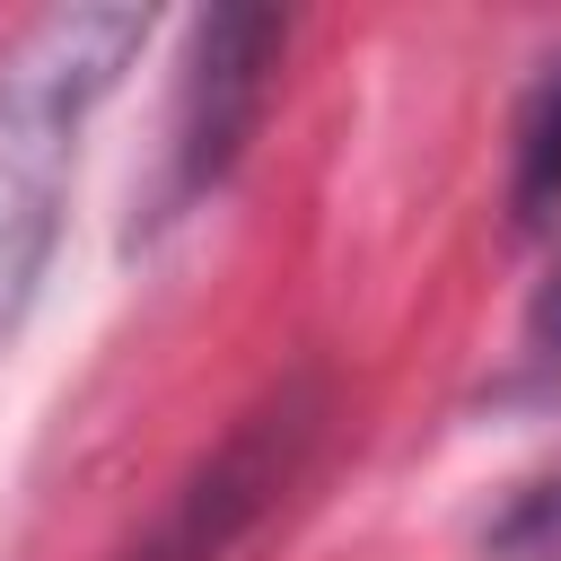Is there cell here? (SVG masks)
Segmentation results:
<instances>
[{
	"mask_svg": "<svg viewBox=\"0 0 561 561\" xmlns=\"http://www.w3.org/2000/svg\"><path fill=\"white\" fill-rule=\"evenodd\" d=\"M140 44H149V9H114V0L44 9L0 44V351L18 342L44 263L61 245L79 123L131 70Z\"/></svg>",
	"mask_w": 561,
	"mask_h": 561,
	"instance_id": "1",
	"label": "cell"
},
{
	"mask_svg": "<svg viewBox=\"0 0 561 561\" xmlns=\"http://www.w3.org/2000/svg\"><path fill=\"white\" fill-rule=\"evenodd\" d=\"M324 412H333L324 368L272 377V386L167 482V500L140 517V535H131L114 561H228V552L289 500V482L307 473V456H316V438H324Z\"/></svg>",
	"mask_w": 561,
	"mask_h": 561,
	"instance_id": "2",
	"label": "cell"
},
{
	"mask_svg": "<svg viewBox=\"0 0 561 561\" xmlns=\"http://www.w3.org/2000/svg\"><path fill=\"white\" fill-rule=\"evenodd\" d=\"M289 18L280 9H202L184 35V70H175V105H167V167H158V219H184L193 202H210L228 184V167L245 158L272 70H280Z\"/></svg>",
	"mask_w": 561,
	"mask_h": 561,
	"instance_id": "3",
	"label": "cell"
},
{
	"mask_svg": "<svg viewBox=\"0 0 561 561\" xmlns=\"http://www.w3.org/2000/svg\"><path fill=\"white\" fill-rule=\"evenodd\" d=\"M552 202H561V61L526 88L517 140H508V210L535 228V219H552Z\"/></svg>",
	"mask_w": 561,
	"mask_h": 561,
	"instance_id": "4",
	"label": "cell"
},
{
	"mask_svg": "<svg viewBox=\"0 0 561 561\" xmlns=\"http://www.w3.org/2000/svg\"><path fill=\"white\" fill-rule=\"evenodd\" d=\"M517 535H543V543L561 552V491H543V500H535V508L517 517Z\"/></svg>",
	"mask_w": 561,
	"mask_h": 561,
	"instance_id": "5",
	"label": "cell"
},
{
	"mask_svg": "<svg viewBox=\"0 0 561 561\" xmlns=\"http://www.w3.org/2000/svg\"><path fill=\"white\" fill-rule=\"evenodd\" d=\"M535 333L561 351V263H552V280H543V307H535Z\"/></svg>",
	"mask_w": 561,
	"mask_h": 561,
	"instance_id": "6",
	"label": "cell"
}]
</instances>
